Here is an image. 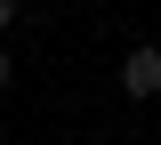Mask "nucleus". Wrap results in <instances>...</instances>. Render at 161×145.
Returning a JSON list of instances; mask_svg holds the SVG:
<instances>
[{"label":"nucleus","instance_id":"obj_2","mask_svg":"<svg viewBox=\"0 0 161 145\" xmlns=\"http://www.w3.org/2000/svg\"><path fill=\"white\" fill-rule=\"evenodd\" d=\"M8 81H16V64H8V48H0V89H8Z\"/></svg>","mask_w":161,"mask_h":145},{"label":"nucleus","instance_id":"obj_1","mask_svg":"<svg viewBox=\"0 0 161 145\" xmlns=\"http://www.w3.org/2000/svg\"><path fill=\"white\" fill-rule=\"evenodd\" d=\"M121 89H129V97H161V48L145 41V48H129V57H121Z\"/></svg>","mask_w":161,"mask_h":145},{"label":"nucleus","instance_id":"obj_3","mask_svg":"<svg viewBox=\"0 0 161 145\" xmlns=\"http://www.w3.org/2000/svg\"><path fill=\"white\" fill-rule=\"evenodd\" d=\"M0 24H16V0H0Z\"/></svg>","mask_w":161,"mask_h":145}]
</instances>
